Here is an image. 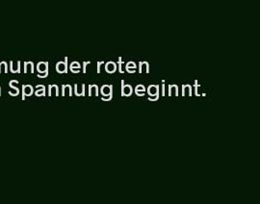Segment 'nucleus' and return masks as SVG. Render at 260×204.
Instances as JSON below:
<instances>
[{
  "label": "nucleus",
  "mask_w": 260,
  "mask_h": 204,
  "mask_svg": "<svg viewBox=\"0 0 260 204\" xmlns=\"http://www.w3.org/2000/svg\"><path fill=\"white\" fill-rule=\"evenodd\" d=\"M159 89L160 86L159 85H149L148 88V93H149V100L154 101L159 99Z\"/></svg>",
  "instance_id": "obj_1"
},
{
  "label": "nucleus",
  "mask_w": 260,
  "mask_h": 204,
  "mask_svg": "<svg viewBox=\"0 0 260 204\" xmlns=\"http://www.w3.org/2000/svg\"><path fill=\"white\" fill-rule=\"evenodd\" d=\"M133 93V89L129 84H124V80H121V95L128 97Z\"/></svg>",
  "instance_id": "obj_2"
},
{
  "label": "nucleus",
  "mask_w": 260,
  "mask_h": 204,
  "mask_svg": "<svg viewBox=\"0 0 260 204\" xmlns=\"http://www.w3.org/2000/svg\"><path fill=\"white\" fill-rule=\"evenodd\" d=\"M56 71L58 74H67L68 73V58H65V62H58L56 65Z\"/></svg>",
  "instance_id": "obj_3"
},
{
  "label": "nucleus",
  "mask_w": 260,
  "mask_h": 204,
  "mask_svg": "<svg viewBox=\"0 0 260 204\" xmlns=\"http://www.w3.org/2000/svg\"><path fill=\"white\" fill-rule=\"evenodd\" d=\"M34 93V89L31 85H22V100L25 99V96H31Z\"/></svg>",
  "instance_id": "obj_4"
},
{
  "label": "nucleus",
  "mask_w": 260,
  "mask_h": 204,
  "mask_svg": "<svg viewBox=\"0 0 260 204\" xmlns=\"http://www.w3.org/2000/svg\"><path fill=\"white\" fill-rule=\"evenodd\" d=\"M101 92L103 96L113 95V85H103L101 88Z\"/></svg>",
  "instance_id": "obj_5"
},
{
  "label": "nucleus",
  "mask_w": 260,
  "mask_h": 204,
  "mask_svg": "<svg viewBox=\"0 0 260 204\" xmlns=\"http://www.w3.org/2000/svg\"><path fill=\"white\" fill-rule=\"evenodd\" d=\"M75 93L77 96H84L85 95V84H75Z\"/></svg>",
  "instance_id": "obj_6"
},
{
  "label": "nucleus",
  "mask_w": 260,
  "mask_h": 204,
  "mask_svg": "<svg viewBox=\"0 0 260 204\" xmlns=\"http://www.w3.org/2000/svg\"><path fill=\"white\" fill-rule=\"evenodd\" d=\"M37 71L39 74H44L48 72V63L47 62H40L38 63Z\"/></svg>",
  "instance_id": "obj_7"
},
{
  "label": "nucleus",
  "mask_w": 260,
  "mask_h": 204,
  "mask_svg": "<svg viewBox=\"0 0 260 204\" xmlns=\"http://www.w3.org/2000/svg\"><path fill=\"white\" fill-rule=\"evenodd\" d=\"M105 71L108 73V74H114L116 71H117V64L115 62H108L106 65H105Z\"/></svg>",
  "instance_id": "obj_8"
},
{
  "label": "nucleus",
  "mask_w": 260,
  "mask_h": 204,
  "mask_svg": "<svg viewBox=\"0 0 260 204\" xmlns=\"http://www.w3.org/2000/svg\"><path fill=\"white\" fill-rule=\"evenodd\" d=\"M51 95H56V96L59 95V88L56 84L48 86V96H51Z\"/></svg>",
  "instance_id": "obj_9"
},
{
  "label": "nucleus",
  "mask_w": 260,
  "mask_h": 204,
  "mask_svg": "<svg viewBox=\"0 0 260 204\" xmlns=\"http://www.w3.org/2000/svg\"><path fill=\"white\" fill-rule=\"evenodd\" d=\"M99 93H100V90H99L98 85H95V84L89 85V96H93V95L98 96Z\"/></svg>",
  "instance_id": "obj_10"
},
{
  "label": "nucleus",
  "mask_w": 260,
  "mask_h": 204,
  "mask_svg": "<svg viewBox=\"0 0 260 204\" xmlns=\"http://www.w3.org/2000/svg\"><path fill=\"white\" fill-rule=\"evenodd\" d=\"M62 95H69L72 96L73 95V88L71 85H63L62 86Z\"/></svg>",
  "instance_id": "obj_11"
},
{
  "label": "nucleus",
  "mask_w": 260,
  "mask_h": 204,
  "mask_svg": "<svg viewBox=\"0 0 260 204\" xmlns=\"http://www.w3.org/2000/svg\"><path fill=\"white\" fill-rule=\"evenodd\" d=\"M140 74H149V65L148 62H140L139 63Z\"/></svg>",
  "instance_id": "obj_12"
},
{
  "label": "nucleus",
  "mask_w": 260,
  "mask_h": 204,
  "mask_svg": "<svg viewBox=\"0 0 260 204\" xmlns=\"http://www.w3.org/2000/svg\"><path fill=\"white\" fill-rule=\"evenodd\" d=\"M16 84H19V81H18V80H11V81H10V88H12V89H14V90H15V93H9L11 96H17V95H19V89L15 86Z\"/></svg>",
  "instance_id": "obj_13"
},
{
  "label": "nucleus",
  "mask_w": 260,
  "mask_h": 204,
  "mask_svg": "<svg viewBox=\"0 0 260 204\" xmlns=\"http://www.w3.org/2000/svg\"><path fill=\"white\" fill-rule=\"evenodd\" d=\"M10 70H11V73H13V74H20V62L18 61L17 65H14V62L11 61L10 62Z\"/></svg>",
  "instance_id": "obj_14"
},
{
  "label": "nucleus",
  "mask_w": 260,
  "mask_h": 204,
  "mask_svg": "<svg viewBox=\"0 0 260 204\" xmlns=\"http://www.w3.org/2000/svg\"><path fill=\"white\" fill-rule=\"evenodd\" d=\"M37 91L35 92L36 96H46V87L44 85H37Z\"/></svg>",
  "instance_id": "obj_15"
},
{
  "label": "nucleus",
  "mask_w": 260,
  "mask_h": 204,
  "mask_svg": "<svg viewBox=\"0 0 260 204\" xmlns=\"http://www.w3.org/2000/svg\"><path fill=\"white\" fill-rule=\"evenodd\" d=\"M186 93L189 96H192V86L189 84L182 85V96H185Z\"/></svg>",
  "instance_id": "obj_16"
},
{
  "label": "nucleus",
  "mask_w": 260,
  "mask_h": 204,
  "mask_svg": "<svg viewBox=\"0 0 260 204\" xmlns=\"http://www.w3.org/2000/svg\"><path fill=\"white\" fill-rule=\"evenodd\" d=\"M169 95H176L178 96V87L177 85H170L169 86Z\"/></svg>",
  "instance_id": "obj_17"
},
{
  "label": "nucleus",
  "mask_w": 260,
  "mask_h": 204,
  "mask_svg": "<svg viewBox=\"0 0 260 204\" xmlns=\"http://www.w3.org/2000/svg\"><path fill=\"white\" fill-rule=\"evenodd\" d=\"M28 72L34 73V64L33 62H25L24 63V74H27Z\"/></svg>",
  "instance_id": "obj_18"
},
{
  "label": "nucleus",
  "mask_w": 260,
  "mask_h": 204,
  "mask_svg": "<svg viewBox=\"0 0 260 204\" xmlns=\"http://www.w3.org/2000/svg\"><path fill=\"white\" fill-rule=\"evenodd\" d=\"M118 65H119V72H120L121 74H124V73H125V63H123V62L121 61V58L119 59Z\"/></svg>",
  "instance_id": "obj_19"
},
{
  "label": "nucleus",
  "mask_w": 260,
  "mask_h": 204,
  "mask_svg": "<svg viewBox=\"0 0 260 204\" xmlns=\"http://www.w3.org/2000/svg\"><path fill=\"white\" fill-rule=\"evenodd\" d=\"M135 91H137V92H146V87L144 86V85H137L136 86V88H135Z\"/></svg>",
  "instance_id": "obj_20"
},
{
  "label": "nucleus",
  "mask_w": 260,
  "mask_h": 204,
  "mask_svg": "<svg viewBox=\"0 0 260 204\" xmlns=\"http://www.w3.org/2000/svg\"><path fill=\"white\" fill-rule=\"evenodd\" d=\"M72 67H79V69H81V65L78 62H73L71 65H70V69H72Z\"/></svg>",
  "instance_id": "obj_21"
},
{
  "label": "nucleus",
  "mask_w": 260,
  "mask_h": 204,
  "mask_svg": "<svg viewBox=\"0 0 260 204\" xmlns=\"http://www.w3.org/2000/svg\"><path fill=\"white\" fill-rule=\"evenodd\" d=\"M125 71L128 74H135L136 73V69H134V67H125Z\"/></svg>",
  "instance_id": "obj_22"
},
{
  "label": "nucleus",
  "mask_w": 260,
  "mask_h": 204,
  "mask_svg": "<svg viewBox=\"0 0 260 204\" xmlns=\"http://www.w3.org/2000/svg\"><path fill=\"white\" fill-rule=\"evenodd\" d=\"M136 64L134 63V62H128L126 65H125V67H134V69H136Z\"/></svg>",
  "instance_id": "obj_23"
},
{
  "label": "nucleus",
  "mask_w": 260,
  "mask_h": 204,
  "mask_svg": "<svg viewBox=\"0 0 260 204\" xmlns=\"http://www.w3.org/2000/svg\"><path fill=\"white\" fill-rule=\"evenodd\" d=\"M161 88H162V95L165 96V80H162V85H161Z\"/></svg>",
  "instance_id": "obj_24"
},
{
  "label": "nucleus",
  "mask_w": 260,
  "mask_h": 204,
  "mask_svg": "<svg viewBox=\"0 0 260 204\" xmlns=\"http://www.w3.org/2000/svg\"><path fill=\"white\" fill-rule=\"evenodd\" d=\"M200 88V85H199V83H198V81L196 80L195 81V95H197V96H200V94H199V93H198V89Z\"/></svg>",
  "instance_id": "obj_25"
},
{
  "label": "nucleus",
  "mask_w": 260,
  "mask_h": 204,
  "mask_svg": "<svg viewBox=\"0 0 260 204\" xmlns=\"http://www.w3.org/2000/svg\"><path fill=\"white\" fill-rule=\"evenodd\" d=\"M47 76H48V72H47V73H44V74H39V75H38V77H39V78H46Z\"/></svg>",
  "instance_id": "obj_26"
},
{
  "label": "nucleus",
  "mask_w": 260,
  "mask_h": 204,
  "mask_svg": "<svg viewBox=\"0 0 260 204\" xmlns=\"http://www.w3.org/2000/svg\"><path fill=\"white\" fill-rule=\"evenodd\" d=\"M3 66H4V74H8V65L6 62H2Z\"/></svg>",
  "instance_id": "obj_27"
},
{
  "label": "nucleus",
  "mask_w": 260,
  "mask_h": 204,
  "mask_svg": "<svg viewBox=\"0 0 260 204\" xmlns=\"http://www.w3.org/2000/svg\"><path fill=\"white\" fill-rule=\"evenodd\" d=\"M112 98H113V95H110V96H103V101H109V100H111Z\"/></svg>",
  "instance_id": "obj_28"
},
{
  "label": "nucleus",
  "mask_w": 260,
  "mask_h": 204,
  "mask_svg": "<svg viewBox=\"0 0 260 204\" xmlns=\"http://www.w3.org/2000/svg\"><path fill=\"white\" fill-rule=\"evenodd\" d=\"M71 71L74 73V74H78L80 72V69L79 67H72Z\"/></svg>",
  "instance_id": "obj_29"
},
{
  "label": "nucleus",
  "mask_w": 260,
  "mask_h": 204,
  "mask_svg": "<svg viewBox=\"0 0 260 204\" xmlns=\"http://www.w3.org/2000/svg\"><path fill=\"white\" fill-rule=\"evenodd\" d=\"M90 64V62H84L83 64V74H86V69H87V65Z\"/></svg>",
  "instance_id": "obj_30"
},
{
  "label": "nucleus",
  "mask_w": 260,
  "mask_h": 204,
  "mask_svg": "<svg viewBox=\"0 0 260 204\" xmlns=\"http://www.w3.org/2000/svg\"><path fill=\"white\" fill-rule=\"evenodd\" d=\"M103 64V62H99V63H98V74L101 73V66H102Z\"/></svg>",
  "instance_id": "obj_31"
},
{
  "label": "nucleus",
  "mask_w": 260,
  "mask_h": 204,
  "mask_svg": "<svg viewBox=\"0 0 260 204\" xmlns=\"http://www.w3.org/2000/svg\"><path fill=\"white\" fill-rule=\"evenodd\" d=\"M135 93H136L138 96H144V95H145V92H137V91H135Z\"/></svg>",
  "instance_id": "obj_32"
},
{
  "label": "nucleus",
  "mask_w": 260,
  "mask_h": 204,
  "mask_svg": "<svg viewBox=\"0 0 260 204\" xmlns=\"http://www.w3.org/2000/svg\"><path fill=\"white\" fill-rule=\"evenodd\" d=\"M0 74H1V63H0Z\"/></svg>",
  "instance_id": "obj_33"
},
{
  "label": "nucleus",
  "mask_w": 260,
  "mask_h": 204,
  "mask_svg": "<svg viewBox=\"0 0 260 204\" xmlns=\"http://www.w3.org/2000/svg\"><path fill=\"white\" fill-rule=\"evenodd\" d=\"M0 96H1V87H0Z\"/></svg>",
  "instance_id": "obj_34"
}]
</instances>
